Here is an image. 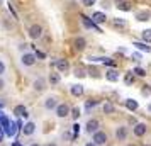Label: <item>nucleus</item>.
I'll use <instances>...</instances> for the list:
<instances>
[{"label":"nucleus","mask_w":151,"mask_h":146,"mask_svg":"<svg viewBox=\"0 0 151 146\" xmlns=\"http://www.w3.org/2000/svg\"><path fill=\"white\" fill-rule=\"evenodd\" d=\"M70 107H68V104H58V107H56V116L58 117H66L70 114Z\"/></svg>","instance_id":"nucleus-7"},{"label":"nucleus","mask_w":151,"mask_h":146,"mask_svg":"<svg viewBox=\"0 0 151 146\" xmlns=\"http://www.w3.org/2000/svg\"><path fill=\"white\" fill-rule=\"evenodd\" d=\"M0 109H2V104H0Z\"/></svg>","instance_id":"nucleus-47"},{"label":"nucleus","mask_w":151,"mask_h":146,"mask_svg":"<svg viewBox=\"0 0 151 146\" xmlns=\"http://www.w3.org/2000/svg\"><path fill=\"white\" fill-rule=\"evenodd\" d=\"M117 9H119V10H124V12H129V10H131V4H129V2L121 0V2H119V5H117Z\"/></svg>","instance_id":"nucleus-23"},{"label":"nucleus","mask_w":151,"mask_h":146,"mask_svg":"<svg viewBox=\"0 0 151 146\" xmlns=\"http://www.w3.org/2000/svg\"><path fill=\"white\" fill-rule=\"evenodd\" d=\"M148 111H150V112H151V104H148Z\"/></svg>","instance_id":"nucleus-42"},{"label":"nucleus","mask_w":151,"mask_h":146,"mask_svg":"<svg viewBox=\"0 0 151 146\" xmlns=\"http://www.w3.org/2000/svg\"><path fill=\"white\" fill-rule=\"evenodd\" d=\"M134 78H136V75L131 71V73H126V77H124V82H126L127 85H132V83H134Z\"/></svg>","instance_id":"nucleus-26"},{"label":"nucleus","mask_w":151,"mask_h":146,"mask_svg":"<svg viewBox=\"0 0 151 146\" xmlns=\"http://www.w3.org/2000/svg\"><path fill=\"white\" fill-rule=\"evenodd\" d=\"M2 131L5 132L7 136H10V138H14L15 132L19 131V126H17V122H12V121H9V117L4 119V122H2Z\"/></svg>","instance_id":"nucleus-1"},{"label":"nucleus","mask_w":151,"mask_h":146,"mask_svg":"<svg viewBox=\"0 0 151 146\" xmlns=\"http://www.w3.org/2000/svg\"><path fill=\"white\" fill-rule=\"evenodd\" d=\"M127 146H136V145H127Z\"/></svg>","instance_id":"nucleus-45"},{"label":"nucleus","mask_w":151,"mask_h":146,"mask_svg":"<svg viewBox=\"0 0 151 146\" xmlns=\"http://www.w3.org/2000/svg\"><path fill=\"white\" fill-rule=\"evenodd\" d=\"M93 143H95L97 146H104L107 143V134L104 131H97L95 134H93Z\"/></svg>","instance_id":"nucleus-3"},{"label":"nucleus","mask_w":151,"mask_h":146,"mask_svg":"<svg viewBox=\"0 0 151 146\" xmlns=\"http://www.w3.org/2000/svg\"><path fill=\"white\" fill-rule=\"evenodd\" d=\"M2 138H4V131H2V127H0V143H2Z\"/></svg>","instance_id":"nucleus-39"},{"label":"nucleus","mask_w":151,"mask_h":146,"mask_svg":"<svg viewBox=\"0 0 151 146\" xmlns=\"http://www.w3.org/2000/svg\"><path fill=\"white\" fill-rule=\"evenodd\" d=\"M141 37H143L144 42H151V29H144L141 32Z\"/></svg>","instance_id":"nucleus-25"},{"label":"nucleus","mask_w":151,"mask_h":146,"mask_svg":"<svg viewBox=\"0 0 151 146\" xmlns=\"http://www.w3.org/2000/svg\"><path fill=\"white\" fill-rule=\"evenodd\" d=\"M12 146H22V145H21V143H17V141H15V143H14Z\"/></svg>","instance_id":"nucleus-41"},{"label":"nucleus","mask_w":151,"mask_h":146,"mask_svg":"<svg viewBox=\"0 0 151 146\" xmlns=\"http://www.w3.org/2000/svg\"><path fill=\"white\" fill-rule=\"evenodd\" d=\"M14 114L15 116H19V117H27V109L24 107V105H15L14 107Z\"/></svg>","instance_id":"nucleus-11"},{"label":"nucleus","mask_w":151,"mask_h":146,"mask_svg":"<svg viewBox=\"0 0 151 146\" xmlns=\"http://www.w3.org/2000/svg\"><path fill=\"white\" fill-rule=\"evenodd\" d=\"M34 88L37 92H42L44 88H46V87H44V80H42V78H37V80L34 82Z\"/></svg>","instance_id":"nucleus-24"},{"label":"nucleus","mask_w":151,"mask_h":146,"mask_svg":"<svg viewBox=\"0 0 151 146\" xmlns=\"http://www.w3.org/2000/svg\"><path fill=\"white\" fill-rule=\"evenodd\" d=\"M4 71H5V65H4V63L0 61V75H2Z\"/></svg>","instance_id":"nucleus-37"},{"label":"nucleus","mask_w":151,"mask_h":146,"mask_svg":"<svg viewBox=\"0 0 151 146\" xmlns=\"http://www.w3.org/2000/svg\"><path fill=\"white\" fill-rule=\"evenodd\" d=\"M105 78H107V80H109V82H117V80H119V71H117V70H109V71H107V73H105Z\"/></svg>","instance_id":"nucleus-12"},{"label":"nucleus","mask_w":151,"mask_h":146,"mask_svg":"<svg viewBox=\"0 0 151 146\" xmlns=\"http://www.w3.org/2000/svg\"><path fill=\"white\" fill-rule=\"evenodd\" d=\"M82 22H83V26H85L87 29H95L97 32H102V29L99 27V26H97L90 17H87V15H82Z\"/></svg>","instance_id":"nucleus-4"},{"label":"nucleus","mask_w":151,"mask_h":146,"mask_svg":"<svg viewBox=\"0 0 151 146\" xmlns=\"http://www.w3.org/2000/svg\"><path fill=\"white\" fill-rule=\"evenodd\" d=\"M34 63H36V55H31V53L22 55V65H26V66H32Z\"/></svg>","instance_id":"nucleus-10"},{"label":"nucleus","mask_w":151,"mask_h":146,"mask_svg":"<svg viewBox=\"0 0 151 146\" xmlns=\"http://www.w3.org/2000/svg\"><path fill=\"white\" fill-rule=\"evenodd\" d=\"M132 73L136 75V77H146V71H144V68H141V66H136V68L132 70Z\"/></svg>","instance_id":"nucleus-27"},{"label":"nucleus","mask_w":151,"mask_h":146,"mask_svg":"<svg viewBox=\"0 0 151 146\" xmlns=\"http://www.w3.org/2000/svg\"><path fill=\"white\" fill-rule=\"evenodd\" d=\"M85 131L88 132V134H95L99 131V121L97 119H90L88 122H87V126H85Z\"/></svg>","instance_id":"nucleus-6"},{"label":"nucleus","mask_w":151,"mask_h":146,"mask_svg":"<svg viewBox=\"0 0 151 146\" xmlns=\"http://www.w3.org/2000/svg\"><path fill=\"white\" fill-rule=\"evenodd\" d=\"M78 134H80V124H75L73 126V136H75V139L78 138Z\"/></svg>","instance_id":"nucleus-31"},{"label":"nucleus","mask_w":151,"mask_h":146,"mask_svg":"<svg viewBox=\"0 0 151 146\" xmlns=\"http://www.w3.org/2000/svg\"><path fill=\"white\" fill-rule=\"evenodd\" d=\"M60 73H49V83L51 85H58L60 83Z\"/></svg>","instance_id":"nucleus-22"},{"label":"nucleus","mask_w":151,"mask_h":146,"mask_svg":"<svg viewBox=\"0 0 151 146\" xmlns=\"http://www.w3.org/2000/svg\"><path fill=\"white\" fill-rule=\"evenodd\" d=\"M97 105H99V100H87V104H85V107H87V109H93V107H97Z\"/></svg>","instance_id":"nucleus-28"},{"label":"nucleus","mask_w":151,"mask_h":146,"mask_svg":"<svg viewBox=\"0 0 151 146\" xmlns=\"http://www.w3.org/2000/svg\"><path fill=\"white\" fill-rule=\"evenodd\" d=\"M75 77L83 78V77H85V71H83V70H80V68H76V70H75Z\"/></svg>","instance_id":"nucleus-32"},{"label":"nucleus","mask_w":151,"mask_h":146,"mask_svg":"<svg viewBox=\"0 0 151 146\" xmlns=\"http://www.w3.org/2000/svg\"><path fill=\"white\" fill-rule=\"evenodd\" d=\"M136 19L137 21H141V22H146V21H150V12H137L136 14Z\"/></svg>","instance_id":"nucleus-21"},{"label":"nucleus","mask_w":151,"mask_h":146,"mask_svg":"<svg viewBox=\"0 0 151 146\" xmlns=\"http://www.w3.org/2000/svg\"><path fill=\"white\" fill-rule=\"evenodd\" d=\"M55 66L60 70V71H66V70L70 68V65H68V61H66V60H56Z\"/></svg>","instance_id":"nucleus-13"},{"label":"nucleus","mask_w":151,"mask_h":146,"mask_svg":"<svg viewBox=\"0 0 151 146\" xmlns=\"http://www.w3.org/2000/svg\"><path fill=\"white\" fill-rule=\"evenodd\" d=\"M36 58H41V60H44V58H46V55H44L42 51H36Z\"/></svg>","instance_id":"nucleus-36"},{"label":"nucleus","mask_w":151,"mask_h":146,"mask_svg":"<svg viewBox=\"0 0 151 146\" xmlns=\"http://www.w3.org/2000/svg\"><path fill=\"white\" fill-rule=\"evenodd\" d=\"M44 107H46V109H56V107H58V102H56V99H55V97L46 99V102H44Z\"/></svg>","instance_id":"nucleus-17"},{"label":"nucleus","mask_w":151,"mask_h":146,"mask_svg":"<svg viewBox=\"0 0 151 146\" xmlns=\"http://www.w3.org/2000/svg\"><path fill=\"white\" fill-rule=\"evenodd\" d=\"M134 46H136V49H141V51H144V53H151V46H148L146 42L136 41V42H134Z\"/></svg>","instance_id":"nucleus-18"},{"label":"nucleus","mask_w":151,"mask_h":146,"mask_svg":"<svg viewBox=\"0 0 151 146\" xmlns=\"http://www.w3.org/2000/svg\"><path fill=\"white\" fill-rule=\"evenodd\" d=\"M85 44H87V41H85L83 37H76L75 39V49H78V51L85 49Z\"/></svg>","instance_id":"nucleus-20"},{"label":"nucleus","mask_w":151,"mask_h":146,"mask_svg":"<svg viewBox=\"0 0 151 146\" xmlns=\"http://www.w3.org/2000/svg\"><path fill=\"white\" fill-rule=\"evenodd\" d=\"M31 146H39V145H31Z\"/></svg>","instance_id":"nucleus-44"},{"label":"nucleus","mask_w":151,"mask_h":146,"mask_svg":"<svg viewBox=\"0 0 151 146\" xmlns=\"http://www.w3.org/2000/svg\"><path fill=\"white\" fill-rule=\"evenodd\" d=\"M92 21L95 22V24H102V22L107 21V17H105L104 12H95V14L92 15Z\"/></svg>","instance_id":"nucleus-14"},{"label":"nucleus","mask_w":151,"mask_h":146,"mask_svg":"<svg viewBox=\"0 0 151 146\" xmlns=\"http://www.w3.org/2000/svg\"><path fill=\"white\" fill-rule=\"evenodd\" d=\"M151 93V87L150 85H144L143 87V95H150Z\"/></svg>","instance_id":"nucleus-34"},{"label":"nucleus","mask_w":151,"mask_h":146,"mask_svg":"<svg viewBox=\"0 0 151 146\" xmlns=\"http://www.w3.org/2000/svg\"><path fill=\"white\" fill-rule=\"evenodd\" d=\"M29 36H31L32 39H37V37H41V36H42V27H41V26H37V24L31 26V29H29Z\"/></svg>","instance_id":"nucleus-8"},{"label":"nucleus","mask_w":151,"mask_h":146,"mask_svg":"<svg viewBox=\"0 0 151 146\" xmlns=\"http://www.w3.org/2000/svg\"><path fill=\"white\" fill-rule=\"evenodd\" d=\"M34 129H36L34 122H27V124H24V127H22V131H24V134H26V136H31V134L34 132Z\"/></svg>","instance_id":"nucleus-15"},{"label":"nucleus","mask_w":151,"mask_h":146,"mask_svg":"<svg viewBox=\"0 0 151 146\" xmlns=\"http://www.w3.org/2000/svg\"><path fill=\"white\" fill-rule=\"evenodd\" d=\"M85 146H97V145H95V143H93V141H92V143H87V145H85Z\"/></svg>","instance_id":"nucleus-40"},{"label":"nucleus","mask_w":151,"mask_h":146,"mask_svg":"<svg viewBox=\"0 0 151 146\" xmlns=\"http://www.w3.org/2000/svg\"><path fill=\"white\" fill-rule=\"evenodd\" d=\"M114 26L116 27H124L126 26V21L124 19H114Z\"/></svg>","instance_id":"nucleus-30"},{"label":"nucleus","mask_w":151,"mask_h":146,"mask_svg":"<svg viewBox=\"0 0 151 146\" xmlns=\"http://www.w3.org/2000/svg\"><path fill=\"white\" fill-rule=\"evenodd\" d=\"M46 146H56L55 143H49V145H46Z\"/></svg>","instance_id":"nucleus-43"},{"label":"nucleus","mask_w":151,"mask_h":146,"mask_svg":"<svg viewBox=\"0 0 151 146\" xmlns=\"http://www.w3.org/2000/svg\"><path fill=\"white\" fill-rule=\"evenodd\" d=\"M146 132H148V126L144 124V122H137V124L134 126V129H132V134H134L136 138H143Z\"/></svg>","instance_id":"nucleus-2"},{"label":"nucleus","mask_w":151,"mask_h":146,"mask_svg":"<svg viewBox=\"0 0 151 146\" xmlns=\"http://www.w3.org/2000/svg\"><path fill=\"white\" fill-rule=\"evenodd\" d=\"M102 111H104V114H114V112H116V107L110 104V102H105V104L102 105Z\"/></svg>","instance_id":"nucleus-19"},{"label":"nucleus","mask_w":151,"mask_h":146,"mask_svg":"<svg viewBox=\"0 0 151 146\" xmlns=\"http://www.w3.org/2000/svg\"><path fill=\"white\" fill-rule=\"evenodd\" d=\"M144 146H151V145H144Z\"/></svg>","instance_id":"nucleus-46"},{"label":"nucleus","mask_w":151,"mask_h":146,"mask_svg":"<svg viewBox=\"0 0 151 146\" xmlns=\"http://www.w3.org/2000/svg\"><path fill=\"white\" fill-rule=\"evenodd\" d=\"M4 119H5V116H4V114L0 112V126H2V122H4Z\"/></svg>","instance_id":"nucleus-38"},{"label":"nucleus","mask_w":151,"mask_h":146,"mask_svg":"<svg viewBox=\"0 0 151 146\" xmlns=\"http://www.w3.org/2000/svg\"><path fill=\"white\" fill-rule=\"evenodd\" d=\"M80 116H82V114H80V109H78V107H73V109H71V117L76 121Z\"/></svg>","instance_id":"nucleus-29"},{"label":"nucleus","mask_w":151,"mask_h":146,"mask_svg":"<svg viewBox=\"0 0 151 146\" xmlns=\"http://www.w3.org/2000/svg\"><path fill=\"white\" fill-rule=\"evenodd\" d=\"M132 60L134 61H141V55L139 53H132Z\"/></svg>","instance_id":"nucleus-35"},{"label":"nucleus","mask_w":151,"mask_h":146,"mask_svg":"<svg viewBox=\"0 0 151 146\" xmlns=\"http://www.w3.org/2000/svg\"><path fill=\"white\" fill-rule=\"evenodd\" d=\"M124 105H126V109L131 111V112H136L137 109H139V104H137V100H134V99H126Z\"/></svg>","instance_id":"nucleus-9"},{"label":"nucleus","mask_w":151,"mask_h":146,"mask_svg":"<svg viewBox=\"0 0 151 146\" xmlns=\"http://www.w3.org/2000/svg\"><path fill=\"white\" fill-rule=\"evenodd\" d=\"M97 0H83V5L85 7H92V5H95Z\"/></svg>","instance_id":"nucleus-33"},{"label":"nucleus","mask_w":151,"mask_h":146,"mask_svg":"<svg viewBox=\"0 0 151 146\" xmlns=\"http://www.w3.org/2000/svg\"><path fill=\"white\" fill-rule=\"evenodd\" d=\"M71 95H73V97H82L83 95V87L82 85H71Z\"/></svg>","instance_id":"nucleus-16"},{"label":"nucleus","mask_w":151,"mask_h":146,"mask_svg":"<svg viewBox=\"0 0 151 146\" xmlns=\"http://www.w3.org/2000/svg\"><path fill=\"white\" fill-rule=\"evenodd\" d=\"M127 134H129V131H127V127H126V126H119V127L116 129L117 141H126V139H127Z\"/></svg>","instance_id":"nucleus-5"}]
</instances>
